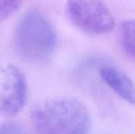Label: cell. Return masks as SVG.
Segmentation results:
<instances>
[{"instance_id": "cell-1", "label": "cell", "mask_w": 135, "mask_h": 134, "mask_svg": "<svg viewBox=\"0 0 135 134\" xmlns=\"http://www.w3.org/2000/svg\"><path fill=\"white\" fill-rule=\"evenodd\" d=\"M40 134H89L90 117L87 108L72 98H55L36 107L31 114Z\"/></svg>"}, {"instance_id": "cell-2", "label": "cell", "mask_w": 135, "mask_h": 134, "mask_svg": "<svg viewBox=\"0 0 135 134\" xmlns=\"http://www.w3.org/2000/svg\"><path fill=\"white\" fill-rule=\"evenodd\" d=\"M57 45V35L49 20L39 11H29L17 23L14 47L17 54L28 62L48 59Z\"/></svg>"}, {"instance_id": "cell-3", "label": "cell", "mask_w": 135, "mask_h": 134, "mask_svg": "<svg viewBox=\"0 0 135 134\" xmlns=\"http://www.w3.org/2000/svg\"><path fill=\"white\" fill-rule=\"evenodd\" d=\"M66 11L75 26L90 34H105L115 27L112 13L100 0H68Z\"/></svg>"}, {"instance_id": "cell-4", "label": "cell", "mask_w": 135, "mask_h": 134, "mask_svg": "<svg viewBox=\"0 0 135 134\" xmlns=\"http://www.w3.org/2000/svg\"><path fill=\"white\" fill-rule=\"evenodd\" d=\"M0 91V115L12 117L24 107L27 100L28 85L23 72L13 65H8L2 71Z\"/></svg>"}, {"instance_id": "cell-5", "label": "cell", "mask_w": 135, "mask_h": 134, "mask_svg": "<svg viewBox=\"0 0 135 134\" xmlns=\"http://www.w3.org/2000/svg\"><path fill=\"white\" fill-rule=\"evenodd\" d=\"M103 81L122 99L135 103V86L131 80L121 70L112 66H104L100 70Z\"/></svg>"}, {"instance_id": "cell-6", "label": "cell", "mask_w": 135, "mask_h": 134, "mask_svg": "<svg viewBox=\"0 0 135 134\" xmlns=\"http://www.w3.org/2000/svg\"><path fill=\"white\" fill-rule=\"evenodd\" d=\"M121 38L124 50L135 59V20L125 21L122 24Z\"/></svg>"}, {"instance_id": "cell-7", "label": "cell", "mask_w": 135, "mask_h": 134, "mask_svg": "<svg viewBox=\"0 0 135 134\" xmlns=\"http://www.w3.org/2000/svg\"><path fill=\"white\" fill-rule=\"evenodd\" d=\"M22 0H0V21L13 14L21 6Z\"/></svg>"}, {"instance_id": "cell-8", "label": "cell", "mask_w": 135, "mask_h": 134, "mask_svg": "<svg viewBox=\"0 0 135 134\" xmlns=\"http://www.w3.org/2000/svg\"><path fill=\"white\" fill-rule=\"evenodd\" d=\"M0 134H27L17 124L7 122L0 126Z\"/></svg>"}]
</instances>
